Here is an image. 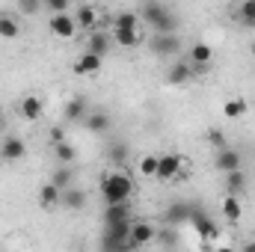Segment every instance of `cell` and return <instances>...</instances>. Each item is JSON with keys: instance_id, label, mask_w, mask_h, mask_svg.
<instances>
[{"instance_id": "74e56055", "label": "cell", "mask_w": 255, "mask_h": 252, "mask_svg": "<svg viewBox=\"0 0 255 252\" xmlns=\"http://www.w3.org/2000/svg\"><path fill=\"white\" fill-rule=\"evenodd\" d=\"M253 57H255V45H253Z\"/></svg>"}, {"instance_id": "4fadbf2b", "label": "cell", "mask_w": 255, "mask_h": 252, "mask_svg": "<svg viewBox=\"0 0 255 252\" xmlns=\"http://www.w3.org/2000/svg\"><path fill=\"white\" fill-rule=\"evenodd\" d=\"M60 205H63L65 211H83L86 205H89V196H86V190H80V187H65L63 190V196H60Z\"/></svg>"}, {"instance_id": "d590c367", "label": "cell", "mask_w": 255, "mask_h": 252, "mask_svg": "<svg viewBox=\"0 0 255 252\" xmlns=\"http://www.w3.org/2000/svg\"><path fill=\"white\" fill-rule=\"evenodd\" d=\"M48 139H51V145L63 142V139H65V130H63V127H51V136H48Z\"/></svg>"}, {"instance_id": "f1b7e54d", "label": "cell", "mask_w": 255, "mask_h": 252, "mask_svg": "<svg viewBox=\"0 0 255 252\" xmlns=\"http://www.w3.org/2000/svg\"><path fill=\"white\" fill-rule=\"evenodd\" d=\"M54 157H57V163H74L77 148H74L68 139H63V142H57V145H54Z\"/></svg>"}, {"instance_id": "30bf717a", "label": "cell", "mask_w": 255, "mask_h": 252, "mask_svg": "<svg viewBox=\"0 0 255 252\" xmlns=\"http://www.w3.org/2000/svg\"><path fill=\"white\" fill-rule=\"evenodd\" d=\"M193 65L190 60H175V63L169 65V71H166V83L169 86H184V83H190L193 80Z\"/></svg>"}, {"instance_id": "1f68e13d", "label": "cell", "mask_w": 255, "mask_h": 252, "mask_svg": "<svg viewBox=\"0 0 255 252\" xmlns=\"http://www.w3.org/2000/svg\"><path fill=\"white\" fill-rule=\"evenodd\" d=\"M113 27H139V15L136 12H119L113 18Z\"/></svg>"}, {"instance_id": "6da1fadb", "label": "cell", "mask_w": 255, "mask_h": 252, "mask_svg": "<svg viewBox=\"0 0 255 252\" xmlns=\"http://www.w3.org/2000/svg\"><path fill=\"white\" fill-rule=\"evenodd\" d=\"M130 193H133V181H130L128 172L116 169V172H104L101 175V199H104V205L130 202Z\"/></svg>"}, {"instance_id": "3957f363", "label": "cell", "mask_w": 255, "mask_h": 252, "mask_svg": "<svg viewBox=\"0 0 255 252\" xmlns=\"http://www.w3.org/2000/svg\"><path fill=\"white\" fill-rule=\"evenodd\" d=\"M148 45H151V54H154V57H163V60H175L178 51H181L178 33H154Z\"/></svg>"}, {"instance_id": "2e32d148", "label": "cell", "mask_w": 255, "mask_h": 252, "mask_svg": "<svg viewBox=\"0 0 255 252\" xmlns=\"http://www.w3.org/2000/svg\"><path fill=\"white\" fill-rule=\"evenodd\" d=\"M169 12H172V9H166L160 0H145V6H142V15H139V18H142L148 27H154V24H160Z\"/></svg>"}, {"instance_id": "7a4b0ae2", "label": "cell", "mask_w": 255, "mask_h": 252, "mask_svg": "<svg viewBox=\"0 0 255 252\" xmlns=\"http://www.w3.org/2000/svg\"><path fill=\"white\" fill-rule=\"evenodd\" d=\"M187 175V157L184 154H160L157 160V178L154 181H178Z\"/></svg>"}, {"instance_id": "5bb4252c", "label": "cell", "mask_w": 255, "mask_h": 252, "mask_svg": "<svg viewBox=\"0 0 255 252\" xmlns=\"http://www.w3.org/2000/svg\"><path fill=\"white\" fill-rule=\"evenodd\" d=\"M113 45H119V48H136V45H142V33H139V27H113Z\"/></svg>"}, {"instance_id": "e0dca14e", "label": "cell", "mask_w": 255, "mask_h": 252, "mask_svg": "<svg viewBox=\"0 0 255 252\" xmlns=\"http://www.w3.org/2000/svg\"><path fill=\"white\" fill-rule=\"evenodd\" d=\"M214 60V48L211 45H205V42H196L190 48V65L193 71H202V68H208Z\"/></svg>"}, {"instance_id": "ba28073f", "label": "cell", "mask_w": 255, "mask_h": 252, "mask_svg": "<svg viewBox=\"0 0 255 252\" xmlns=\"http://www.w3.org/2000/svg\"><path fill=\"white\" fill-rule=\"evenodd\" d=\"M0 157L3 160H9V163H18V160H24L27 157V142L21 139V136H6L3 139V145H0Z\"/></svg>"}, {"instance_id": "484cf974", "label": "cell", "mask_w": 255, "mask_h": 252, "mask_svg": "<svg viewBox=\"0 0 255 252\" xmlns=\"http://www.w3.org/2000/svg\"><path fill=\"white\" fill-rule=\"evenodd\" d=\"M190 205L187 202H172L169 205V211H166V223H172V226H181V223H187L190 220Z\"/></svg>"}, {"instance_id": "8992f818", "label": "cell", "mask_w": 255, "mask_h": 252, "mask_svg": "<svg viewBox=\"0 0 255 252\" xmlns=\"http://www.w3.org/2000/svg\"><path fill=\"white\" fill-rule=\"evenodd\" d=\"M18 116L21 119H27V122H39L42 116H45V101L39 98V95H24L21 101H18Z\"/></svg>"}, {"instance_id": "f546056e", "label": "cell", "mask_w": 255, "mask_h": 252, "mask_svg": "<svg viewBox=\"0 0 255 252\" xmlns=\"http://www.w3.org/2000/svg\"><path fill=\"white\" fill-rule=\"evenodd\" d=\"M157 160H160V154H145V157H139V175L142 178H157Z\"/></svg>"}, {"instance_id": "44dd1931", "label": "cell", "mask_w": 255, "mask_h": 252, "mask_svg": "<svg viewBox=\"0 0 255 252\" xmlns=\"http://www.w3.org/2000/svg\"><path fill=\"white\" fill-rule=\"evenodd\" d=\"M223 217H226L229 223H241V217H244V205H241L238 193H226V196H223Z\"/></svg>"}, {"instance_id": "f35d334b", "label": "cell", "mask_w": 255, "mask_h": 252, "mask_svg": "<svg viewBox=\"0 0 255 252\" xmlns=\"http://www.w3.org/2000/svg\"><path fill=\"white\" fill-rule=\"evenodd\" d=\"M0 125H3V119H0Z\"/></svg>"}, {"instance_id": "cb8c5ba5", "label": "cell", "mask_w": 255, "mask_h": 252, "mask_svg": "<svg viewBox=\"0 0 255 252\" xmlns=\"http://www.w3.org/2000/svg\"><path fill=\"white\" fill-rule=\"evenodd\" d=\"M51 181L60 190L71 187V184H74V166H71V163H57V169L51 172Z\"/></svg>"}, {"instance_id": "836d02e7", "label": "cell", "mask_w": 255, "mask_h": 252, "mask_svg": "<svg viewBox=\"0 0 255 252\" xmlns=\"http://www.w3.org/2000/svg\"><path fill=\"white\" fill-rule=\"evenodd\" d=\"M42 6H45L42 0H18V12H21V15H36Z\"/></svg>"}, {"instance_id": "52a82bcc", "label": "cell", "mask_w": 255, "mask_h": 252, "mask_svg": "<svg viewBox=\"0 0 255 252\" xmlns=\"http://www.w3.org/2000/svg\"><path fill=\"white\" fill-rule=\"evenodd\" d=\"M101 65H104V57H98V54H92V51H83V54L74 60L71 71H74L77 77H89V74H98Z\"/></svg>"}, {"instance_id": "9a60e30c", "label": "cell", "mask_w": 255, "mask_h": 252, "mask_svg": "<svg viewBox=\"0 0 255 252\" xmlns=\"http://www.w3.org/2000/svg\"><path fill=\"white\" fill-rule=\"evenodd\" d=\"M190 223L196 226V232H199L205 241L217 238V232H220V229H217V220H214V217H208L205 211H193V214H190Z\"/></svg>"}, {"instance_id": "d6986e66", "label": "cell", "mask_w": 255, "mask_h": 252, "mask_svg": "<svg viewBox=\"0 0 255 252\" xmlns=\"http://www.w3.org/2000/svg\"><path fill=\"white\" fill-rule=\"evenodd\" d=\"M89 113V107H86V98H80V95H74V98H68L63 107V116L68 122H83V116Z\"/></svg>"}, {"instance_id": "83f0119b", "label": "cell", "mask_w": 255, "mask_h": 252, "mask_svg": "<svg viewBox=\"0 0 255 252\" xmlns=\"http://www.w3.org/2000/svg\"><path fill=\"white\" fill-rule=\"evenodd\" d=\"M128 154H130L128 142H110V145H107V160H110V163H116V166H122V163H125Z\"/></svg>"}, {"instance_id": "ac0fdd59", "label": "cell", "mask_w": 255, "mask_h": 252, "mask_svg": "<svg viewBox=\"0 0 255 252\" xmlns=\"http://www.w3.org/2000/svg\"><path fill=\"white\" fill-rule=\"evenodd\" d=\"M110 48H113V36L110 33H89V39H86V51H92V54H98V57H107L110 54Z\"/></svg>"}, {"instance_id": "4dcf8cb0", "label": "cell", "mask_w": 255, "mask_h": 252, "mask_svg": "<svg viewBox=\"0 0 255 252\" xmlns=\"http://www.w3.org/2000/svg\"><path fill=\"white\" fill-rule=\"evenodd\" d=\"M238 21L244 27H255V0H241L238 6Z\"/></svg>"}, {"instance_id": "8fae6325", "label": "cell", "mask_w": 255, "mask_h": 252, "mask_svg": "<svg viewBox=\"0 0 255 252\" xmlns=\"http://www.w3.org/2000/svg\"><path fill=\"white\" fill-rule=\"evenodd\" d=\"M241 166V151L238 148H232V145H226V148H217V157H214V169L217 172H232V169H238Z\"/></svg>"}, {"instance_id": "5b68a950", "label": "cell", "mask_w": 255, "mask_h": 252, "mask_svg": "<svg viewBox=\"0 0 255 252\" xmlns=\"http://www.w3.org/2000/svg\"><path fill=\"white\" fill-rule=\"evenodd\" d=\"M48 30H51L57 39H74L80 27H77L74 15H68V12H51V18H48Z\"/></svg>"}, {"instance_id": "7402d4cb", "label": "cell", "mask_w": 255, "mask_h": 252, "mask_svg": "<svg viewBox=\"0 0 255 252\" xmlns=\"http://www.w3.org/2000/svg\"><path fill=\"white\" fill-rule=\"evenodd\" d=\"M60 196H63V190L57 187L54 181H48V184H42V190H39V205L45 211H54L60 205Z\"/></svg>"}, {"instance_id": "ffe728a7", "label": "cell", "mask_w": 255, "mask_h": 252, "mask_svg": "<svg viewBox=\"0 0 255 252\" xmlns=\"http://www.w3.org/2000/svg\"><path fill=\"white\" fill-rule=\"evenodd\" d=\"M74 21H77V27L80 30H92L98 21H101V12L92 6V3H83L80 9H77V15H74Z\"/></svg>"}, {"instance_id": "7c38bea8", "label": "cell", "mask_w": 255, "mask_h": 252, "mask_svg": "<svg viewBox=\"0 0 255 252\" xmlns=\"http://www.w3.org/2000/svg\"><path fill=\"white\" fill-rule=\"evenodd\" d=\"M83 127H86L89 133H107V130L113 127V119H110V113H104V110H89V113L83 116Z\"/></svg>"}, {"instance_id": "9c48e42d", "label": "cell", "mask_w": 255, "mask_h": 252, "mask_svg": "<svg viewBox=\"0 0 255 252\" xmlns=\"http://www.w3.org/2000/svg\"><path fill=\"white\" fill-rule=\"evenodd\" d=\"M101 220H104V226H116V223H128V220H133V214H130V202H110V205H104Z\"/></svg>"}, {"instance_id": "603a6c76", "label": "cell", "mask_w": 255, "mask_h": 252, "mask_svg": "<svg viewBox=\"0 0 255 252\" xmlns=\"http://www.w3.org/2000/svg\"><path fill=\"white\" fill-rule=\"evenodd\" d=\"M247 110H250V104H247V98H241V95L223 101V116H226V119H241Z\"/></svg>"}, {"instance_id": "d4e9b609", "label": "cell", "mask_w": 255, "mask_h": 252, "mask_svg": "<svg viewBox=\"0 0 255 252\" xmlns=\"http://www.w3.org/2000/svg\"><path fill=\"white\" fill-rule=\"evenodd\" d=\"M21 36V24L15 15L9 12H0V39H18Z\"/></svg>"}, {"instance_id": "8d00e7d4", "label": "cell", "mask_w": 255, "mask_h": 252, "mask_svg": "<svg viewBox=\"0 0 255 252\" xmlns=\"http://www.w3.org/2000/svg\"><path fill=\"white\" fill-rule=\"evenodd\" d=\"M244 252H255V241H250V244H244Z\"/></svg>"}, {"instance_id": "e575fe53", "label": "cell", "mask_w": 255, "mask_h": 252, "mask_svg": "<svg viewBox=\"0 0 255 252\" xmlns=\"http://www.w3.org/2000/svg\"><path fill=\"white\" fill-rule=\"evenodd\" d=\"M48 12H68L71 9V0H42Z\"/></svg>"}, {"instance_id": "4316f807", "label": "cell", "mask_w": 255, "mask_h": 252, "mask_svg": "<svg viewBox=\"0 0 255 252\" xmlns=\"http://www.w3.org/2000/svg\"><path fill=\"white\" fill-rule=\"evenodd\" d=\"M223 181H226V190H229V193H244V190H247V172L238 166V169L226 172Z\"/></svg>"}, {"instance_id": "277c9868", "label": "cell", "mask_w": 255, "mask_h": 252, "mask_svg": "<svg viewBox=\"0 0 255 252\" xmlns=\"http://www.w3.org/2000/svg\"><path fill=\"white\" fill-rule=\"evenodd\" d=\"M154 238H157V229H154L151 223H145V220H133V223H130V232H128L130 250H142V247L154 244Z\"/></svg>"}, {"instance_id": "d6a6232c", "label": "cell", "mask_w": 255, "mask_h": 252, "mask_svg": "<svg viewBox=\"0 0 255 252\" xmlns=\"http://www.w3.org/2000/svg\"><path fill=\"white\" fill-rule=\"evenodd\" d=\"M205 139H208L214 148H226V145H229V139H226V133H223L220 127H211V130L205 133Z\"/></svg>"}]
</instances>
